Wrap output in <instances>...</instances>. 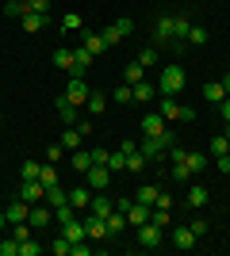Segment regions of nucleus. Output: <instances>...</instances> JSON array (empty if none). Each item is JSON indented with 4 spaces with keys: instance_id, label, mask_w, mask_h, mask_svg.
<instances>
[{
    "instance_id": "1",
    "label": "nucleus",
    "mask_w": 230,
    "mask_h": 256,
    "mask_svg": "<svg viewBox=\"0 0 230 256\" xmlns=\"http://www.w3.org/2000/svg\"><path fill=\"white\" fill-rule=\"evenodd\" d=\"M184 84H188L184 69H180V65H165V69H161V80H157V96H176Z\"/></svg>"
},
{
    "instance_id": "2",
    "label": "nucleus",
    "mask_w": 230,
    "mask_h": 256,
    "mask_svg": "<svg viewBox=\"0 0 230 256\" xmlns=\"http://www.w3.org/2000/svg\"><path fill=\"white\" fill-rule=\"evenodd\" d=\"M161 118H165V122H176V118L196 122V111H192V107H180L176 96H161Z\"/></svg>"
},
{
    "instance_id": "3",
    "label": "nucleus",
    "mask_w": 230,
    "mask_h": 256,
    "mask_svg": "<svg viewBox=\"0 0 230 256\" xmlns=\"http://www.w3.org/2000/svg\"><path fill=\"white\" fill-rule=\"evenodd\" d=\"M88 92H92V88L85 84V76H69V80H66V92H62V96H66L69 104L81 107V104H88Z\"/></svg>"
},
{
    "instance_id": "4",
    "label": "nucleus",
    "mask_w": 230,
    "mask_h": 256,
    "mask_svg": "<svg viewBox=\"0 0 230 256\" xmlns=\"http://www.w3.org/2000/svg\"><path fill=\"white\" fill-rule=\"evenodd\" d=\"M111 176H115V172H111L108 164H92V168L85 172V184L92 188V192H104V188L111 184Z\"/></svg>"
},
{
    "instance_id": "5",
    "label": "nucleus",
    "mask_w": 230,
    "mask_h": 256,
    "mask_svg": "<svg viewBox=\"0 0 230 256\" xmlns=\"http://www.w3.org/2000/svg\"><path fill=\"white\" fill-rule=\"evenodd\" d=\"M161 241H165V230H161V226H153V222H142V226H138V245L157 248Z\"/></svg>"
},
{
    "instance_id": "6",
    "label": "nucleus",
    "mask_w": 230,
    "mask_h": 256,
    "mask_svg": "<svg viewBox=\"0 0 230 256\" xmlns=\"http://www.w3.org/2000/svg\"><path fill=\"white\" fill-rule=\"evenodd\" d=\"M50 218H54V206H50V203H31V214H27L31 230H46Z\"/></svg>"
},
{
    "instance_id": "7",
    "label": "nucleus",
    "mask_w": 230,
    "mask_h": 256,
    "mask_svg": "<svg viewBox=\"0 0 230 256\" xmlns=\"http://www.w3.org/2000/svg\"><path fill=\"white\" fill-rule=\"evenodd\" d=\"M131 31H134V23H131V20H115V23L108 27V31H104V42H108V46H115V42H123V38H127Z\"/></svg>"
},
{
    "instance_id": "8",
    "label": "nucleus",
    "mask_w": 230,
    "mask_h": 256,
    "mask_svg": "<svg viewBox=\"0 0 230 256\" xmlns=\"http://www.w3.org/2000/svg\"><path fill=\"white\" fill-rule=\"evenodd\" d=\"M81 218H85V234L92 237V241H104V237H108V222H104L100 214H81Z\"/></svg>"
},
{
    "instance_id": "9",
    "label": "nucleus",
    "mask_w": 230,
    "mask_h": 256,
    "mask_svg": "<svg viewBox=\"0 0 230 256\" xmlns=\"http://www.w3.org/2000/svg\"><path fill=\"white\" fill-rule=\"evenodd\" d=\"M20 199H23V203H43V199H46V188H43L39 180H23Z\"/></svg>"
},
{
    "instance_id": "10",
    "label": "nucleus",
    "mask_w": 230,
    "mask_h": 256,
    "mask_svg": "<svg viewBox=\"0 0 230 256\" xmlns=\"http://www.w3.org/2000/svg\"><path fill=\"white\" fill-rule=\"evenodd\" d=\"M92 62H96V54H88L85 46H81V50H73V69H69V76H85Z\"/></svg>"
},
{
    "instance_id": "11",
    "label": "nucleus",
    "mask_w": 230,
    "mask_h": 256,
    "mask_svg": "<svg viewBox=\"0 0 230 256\" xmlns=\"http://www.w3.org/2000/svg\"><path fill=\"white\" fill-rule=\"evenodd\" d=\"M88 203H92V188H85V184H81V188H73V192H69V206H73V210L85 214Z\"/></svg>"
},
{
    "instance_id": "12",
    "label": "nucleus",
    "mask_w": 230,
    "mask_h": 256,
    "mask_svg": "<svg viewBox=\"0 0 230 256\" xmlns=\"http://www.w3.org/2000/svg\"><path fill=\"white\" fill-rule=\"evenodd\" d=\"M153 38H157V42H173V16H157V23H153Z\"/></svg>"
},
{
    "instance_id": "13",
    "label": "nucleus",
    "mask_w": 230,
    "mask_h": 256,
    "mask_svg": "<svg viewBox=\"0 0 230 256\" xmlns=\"http://www.w3.org/2000/svg\"><path fill=\"white\" fill-rule=\"evenodd\" d=\"M27 214H31V203H23V199H16V203L4 210V218H8V226H16V222H27Z\"/></svg>"
},
{
    "instance_id": "14",
    "label": "nucleus",
    "mask_w": 230,
    "mask_h": 256,
    "mask_svg": "<svg viewBox=\"0 0 230 256\" xmlns=\"http://www.w3.org/2000/svg\"><path fill=\"white\" fill-rule=\"evenodd\" d=\"M54 111L62 115V122H69V126L77 122V104H69L66 96H54Z\"/></svg>"
},
{
    "instance_id": "15",
    "label": "nucleus",
    "mask_w": 230,
    "mask_h": 256,
    "mask_svg": "<svg viewBox=\"0 0 230 256\" xmlns=\"http://www.w3.org/2000/svg\"><path fill=\"white\" fill-rule=\"evenodd\" d=\"M173 245L176 248H196V234H192V226H176V230H173Z\"/></svg>"
},
{
    "instance_id": "16",
    "label": "nucleus",
    "mask_w": 230,
    "mask_h": 256,
    "mask_svg": "<svg viewBox=\"0 0 230 256\" xmlns=\"http://www.w3.org/2000/svg\"><path fill=\"white\" fill-rule=\"evenodd\" d=\"M142 134H150V138L165 134V118H161V111H153V115H146V118H142Z\"/></svg>"
},
{
    "instance_id": "17",
    "label": "nucleus",
    "mask_w": 230,
    "mask_h": 256,
    "mask_svg": "<svg viewBox=\"0 0 230 256\" xmlns=\"http://www.w3.org/2000/svg\"><path fill=\"white\" fill-rule=\"evenodd\" d=\"M111 210H115V203H111L108 195H92V203H88V214H100V218H108Z\"/></svg>"
},
{
    "instance_id": "18",
    "label": "nucleus",
    "mask_w": 230,
    "mask_h": 256,
    "mask_svg": "<svg viewBox=\"0 0 230 256\" xmlns=\"http://www.w3.org/2000/svg\"><path fill=\"white\" fill-rule=\"evenodd\" d=\"M62 234H66L69 237V241H73V245H77V241H85V218H73V222H66V226H62Z\"/></svg>"
},
{
    "instance_id": "19",
    "label": "nucleus",
    "mask_w": 230,
    "mask_h": 256,
    "mask_svg": "<svg viewBox=\"0 0 230 256\" xmlns=\"http://www.w3.org/2000/svg\"><path fill=\"white\" fill-rule=\"evenodd\" d=\"M104 222H108V237H119L123 230H127V214H123V210H111Z\"/></svg>"
},
{
    "instance_id": "20",
    "label": "nucleus",
    "mask_w": 230,
    "mask_h": 256,
    "mask_svg": "<svg viewBox=\"0 0 230 256\" xmlns=\"http://www.w3.org/2000/svg\"><path fill=\"white\" fill-rule=\"evenodd\" d=\"M92 164H96V160H92V150H85V146H81V150H73V168L81 172V176H85Z\"/></svg>"
},
{
    "instance_id": "21",
    "label": "nucleus",
    "mask_w": 230,
    "mask_h": 256,
    "mask_svg": "<svg viewBox=\"0 0 230 256\" xmlns=\"http://www.w3.org/2000/svg\"><path fill=\"white\" fill-rule=\"evenodd\" d=\"M188 206H192V210H203V206H207V188L192 184V188H188Z\"/></svg>"
},
{
    "instance_id": "22",
    "label": "nucleus",
    "mask_w": 230,
    "mask_h": 256,
    "mask_svg": "<svg viewBox=\"0 0 230 256\" xmlns=\"http://www.w3.org/2000/svg\"><path fill=\"white\" fill-rule=\"evenodd\" d=\"M46 23H50V16H43V12H27V16H23V31H43Z\"/></svg>"
},
{
    "instance_id": "23",
    "label": "nucleus",
    "mask_w": 230,
    "mask_h": 256,
    "mask_svg": "<svg viewBox=\"0 0 230 256\" xmlns=\"http://www.w3.org/2000/svg\"><path fill=\"white\" fill-rule=\"evenodd\" d=\"M81 142H85V134H81L77 126H69L66 134H62V142H58V146H62V150H81Z\"/></svg>"
},
{
    "instance_id": "24",
    "label": "nucleus",
    "mask_w": 230,
    "mask_h": 256,
    "mask_svg": "<svg viewBox=\"0 0 230 256\" xmlns=\"http://www.w3.org/2000/svg\"><path fill=\"white\" fill-rule=\"evenodd\" d=\"M123 80H127V84H138V80H146V65L142 62H131V65H127V73H123Z\"/></svg>"
},
{
    "instance_id": "25",
    "label": "nucleus",
    "mask_w": 230,
    "mask_h": 256,
    "mask_svg": "<svg viewBox=\"0 0 230 256\" xmlns=\"http://www.w3.org/2000/svg\"><path fill=\"white\" fill-rule=\"evenodd\" d=\"M85 50H88V54H104V50H108L104 34H96V31H85Z\"/></svg>"
},
{
    "instance_id": "26",
    "label": "nucleus",
    "mask_w": 230,
    "mask_h": 256,
    "mask_svg": "<svg viewBox=\"0 0 230 256\" xmlns=\"http://www.w3.org/2000/svg\"><path fill=\"white\" fill-rule=\"evenodd\" d=\"M108 111V96L104 92H88V115H104Z\"/></svg>"
},
{
    "instance_id": "27",
    "label": "nucleus",
    "mask_w": 230,
    "mask_h": 256,
    "mask_svg": "<svg viewBox=\"0 0 230 256\" xmlns=\"http://www.w3.org/2000/svg\"><path fill=\"white\" fill-rule=\"evenodd\" d=\"M43 203L62 206V203H69V192H62V184H54V188H46V199H43Z\"/></svg>"
},
{
    "instance_id": "28",
    "label": "nucleus",
    "mask_w": 230,
    "mask_h": 256,
    "mask_svg": "<svg viewBox=\"0 0 230 256\" xmlns=\"http://www.w3.org/2000/svg\"><path fill=\"white\" fill-rule=\"evenodd\" d=\"M157 195H161V192H157L153 184H138V195H134V199H138V203H146V206H153V203H157Z\"/></svg>"
},
{
    "instance_id": "29",
    "label": "nucleus",
    "mask_w": 230,
    "mask_h": 256,
    "mask_svg": "<svg viewBox=\"0 0 230 256\" xmlns=\"http://www.w3.org/2000/svg\"><path fill=\"white\" fill-rule=\"evenodd\" d=\"M203 96H207L211 104H222V100H226V88H222V80H211V84H203Z\"/></svg>"
},
{
    "instance_id": "30",
    "label": "nucleus",
    "mask_w": 230,
    "mask_h": 256,
    "mask_svg": "<svg viewBox=\"0 0 230 256\" xmlns=\"http://www.w3.org/2000/svg\"><path fill=\"white\" fill-rule=\"evenodd\" d=\"M157 96V88L150 84V80H138V84H134V100H138V104H146V100H153Z\"/></svg>"
},
{
    "instance_id": "31",
    "label": "nucleus",
    "mask_w": 230,
    "mask_h": 256,
    "mask_svg": "<svg viewBox=\"0 0 230 256\" xmlns=\"http://www.w3.org/2000/svg\"><path fill=\"white\" fill-rule=\"evenodd\" d=\"M188 31H192V20L188 16H173V38H188Z\"/></svg>"
},
{
    "instance_id": "32",
    "label": "nucleus",
    "mask_w": 230,
    "mask_h": 256,
    "mask_svg": "<svg viewBox=\"0 0 230 256\" xmlns=\"http://www.w3.org/2000/svg\"><path fill=\"white\" fill-rule=\"evenodd\" d=\"M173 176H176L180 184H184V180H192V168H188V157H173Z\"/></svg>"
},
{
    "instance_id": "33",
    "label": "nucleus",
    "mask_w": 230,
    "mask_h": 256,
    "mask_svg": "<svg viewBox=\"0 0 230 256\" xmlns=\"http://www.w3.org/2000/svg\"><path fill=\"white\" fill-rule=\"evenodd\" d=\"M54 218H58V226H66V222H73V218H81V210H73L69 203H62V206H54Z\"/></svg>"
},
{
    "instance_id": "34",
    "label": "nucleus",
    "mask_w": 230,
    "mask_h": 256,
    "mask_svg": "<svg viewBox=\"0 0 230 256\" xmlns=\"http://www.w3.org/2000/svg\"><path fill=\"white\" fill-rule=\"evenodd\" d=\"M54 69H73V50H54Z\"/></svg>"
},
{
    "instance_id": "35",
    "label": "nucleus",
    "mask_w": 230,
    "mask_h": 256,
    "mask_svg": "<svg viewBox=\"0 0 230 256\" xmlns=\"http://www.w3.org/2000/svg\"><path fill=\"white\" fill-rule=\"evenodd\" d=\"M127 168H131V172H142L146 168V153L142 150H131V153H127Z\"/></svg>"
},
{
    "instance_id": "36",
    "label": "nucleus",
    "mask_w": 230,
    "mask_h": 256,
    "mask_svg": "<svg viewBox=\"0 0 230 256\" xmlns=\"http://www.w3.org/2000/svg\"><path fill=\"white\" fill-rule=\"evenodd\" d=\"M50 248H54V256H69V252H73V241H69L66 234H58V237H54V245H50Z\"/></svg>"
},
{
    "instance_id": "37",
    "label": "nucleus",
    "mask_w": 230,
    "mask_h": 256,
    "mask_svg": "<svg viewBox=\"0 0 230 256\" xmlns=\"http://www.w3.org/2000/svg\"><path fill=\"white\" fill-rule=\"evenodd\" d=\"M4 16H16V20H23V16H27V0H8V4H4Z\"/></svg>"
},
{
    "instance_id": "38",
    "label": "nucleus",
    "mask_w": 230,
    "mask_h": 256,
    "mask_svg": "<svg viewBox=\"0 0 230 256\" xmlns=\"http://www.w3.org/2000/svg\"><path fill=\"white\" fill-rule=\"evenodd\" d=\"M39 184H43V188H54V184H58V172H54V164H50V160H46L43 172H39Z\"/></svg>"
},
{
    "instance_id": "39",
    "label": "nucleus",
    "mask_w": 230,
    "mask_h": 256,
    "mask_svg": "<svg viewBox=\"0 0 230 256\" xmlns=\"http://www.w3.org/2000/svg\"><path fill=\"white\" fill-rule=\"evenodd\" d=\"M46 245H39V241H35V237H27V241H20V256H39L43 252Z\"/></svg>"
},
{
    "instance_id": "40",
    "label": "nucleus",
    "mask_w": 230,
    "mask_h": 256,
    "mask_svg": "<svg viewBox=\"0 0 230 256\" xmlns=\"http://www.w3.org/2000/svg\"><path fill=\"white\" fill-rule=\"evenodd\" d=\"M188 42H192V46H203V42H207V27H196V23H192V31H188Z\"/></svg>"
},
{
    "instance_id": "41",
    "label": "nucleus",
    "mask_w": 230,
    "mask_h": 256,
    "mask_svg": "<svg viewBox=\"0 0 230 256\" xmlns=\"http://www.w3.org/2000/svg\"><path fill=\"white\" fill-rule=\"evenodd\" d=\"M188 168H192V176L203 172V168H207V157H203V153H188Z\"/></svg>"
},
{
    "instance_id": "42",
    "label": "nucleus",
    "mask_w": 230,
    "mask_h": 256,
    "mask_svg": "<svg viewBox=\"0 0 230 256\" xmlns=\"http://www.w3.org/2000/svg\"><path fill=\"white\" fill-rule=\"evenodd\" d=\"M0 256H20V241H16V237H4V241H0Z\"/></svg>"
},
{
    "instance_id": "43",
    "label": "nucleus",
    "mask_w": 230,
    "mask_h": 256,
    "mask_svg": "<svg viewBox=\"0 0 230 256\" xmlns=\"http://www.w3.org/2000/svg\"><path fill=\"white\" fill-rule=\"evenodd\" d=\"M131 100H134V88L127 84V80H123V84L115 88V104H131Z\"/></svg>"
},
{
    "instance_id": "44",
    "label": "nucleus",
    "mask_w": 230,
    "mask_h": 256,
    "mask_svg": "<svg viewBox=\"0 0 230 256\" xmlns=\"http://www.w3.org/2000/svg\"><path fill=\"white\" fill-rule=\"evenodd\" d=\"M108 168H111V172L127 168V153H123V150H119V153H108Z\"/></svg>"
},
{
    "instance_id": "45",
    "label": "nucleus",
    "mask_w": 230,
    "mask_h": 256,
    "mask_svg": "<svg viewBox=\"0 0 230 256\" xmlns=\"http://www.w3.org/2000/svg\"><path fill=\"white\" fill-rule=\"evenodd\" d=\"M226 150H230V138H226V134H219V138H211V153H215V157H222Z\"/></svg>"
},
{
    "instance_id": "46",
    "label": "nucleus",
    "mask_w": 230,
    "mask_h": 256,
    "mask_svg": "<svg viewBox=\"0 0 230 256\" xmlns=\"http://www.w3.org/2000/svg\"><path fill=\"white\" fill-rule=\"evenodd\" d=\"M39 172H43L39 160H23V180H39Z\"/></svg>"
},
{
    "instance_id": "47",
    "label": "nucleus",
    "mask_w": 230,
    "mask_h": 256,
    "mask_svg": "<svg viewBox=\"0 0 230 256\" xmlns=\"http://www.w3.org/2000/svg\"><path fill=\"white\" fill-rule=\"evenodd\" d=\"M62 27H66V31H81V16H77V12H66V16H62Z\"/></svg>"
},
{
    "instance_id": "48",
    "label": "nucleus",
    "mask_w": 230,
    "mask_h": 256,
    "mask_svg": "<svg viewBox=\"0 0 230 256\" xmlns=\"http://www.w3.org/2000/svg\"><path fill=\"white\" fill-rule=\"evenodd\" d=\"M138 62H142L146 69H150V65H157V46H146V50L138 54Z\"/></svg>"
},
{
    "instance_id": "49",
    "label": "nucleus",
    "mask_w": 230,
    "mask_h": 256,
    "mask_svg": "<svg viewBox=\"0 0 230 256\" xmlns=\"http://www.w3.org/2000/svg\"><path fill=\"white\" fill-rule=\"evenodd\" d=\"M12 237H16V241H27V237H31V222H16Z\"/></svg>"
},
{
    "instance_id": "50",
    "label": "nucleus",
    "mask_w": 230,
    "mask_h": 256,
    "mask_svg": "<svg viewBox=\"0 0 230 256\" xmlns=\"http://www.w3.org/2000/svg\"><path fill=\"white\" fill-rule=\"evenodd\" d=\"M27 12H43V16H50V0H27Z\"/></svg>"
},
{
    "instance_id": "51",
    "label": "nucleus",
    "mask_w": 230,
    "mask_h": 256,
    "mask_svg": "<svg viewBox=\"0 0 230 256\" xmlns=\"http://www.w3.org/2000/svg\"><path fill=\"white\" fill-rule=\"evenodd\" d=\"M192 234H196V237L207 234V218H192Z\"/></svg>"
},
{
    "instance_id": "52",
    "label": "nucleus",
    "mask_w": 230,
    "mask_h": 256,
    "mask_svg": "<svg viewBox=\"0 0 230 256\" xmlns=\"http://www.w3.org/2000/svg\"><path fill=\"white\" fill-rule=\"evenodd\" d=\"M62 153H66L62 146H50V150H46V160H50V164H58V157H62Z\"/></svg>"
},
{
    "instance_id": "53",
    "label": "nucleus",
    "mask_w": 230,
    "mask_h": 256,
    "mask_svg": "<svg viewBox=\"0 0 230 256\" xmlns=\"http://www.w3.org/2000/svg\"><path fill=\"white\" fill-rule=\"evenodd\" d=\"M108 153L111 150H92V160H96V164H108Z\"/></svg>"
},
{
    "instance_id": "54",
    "label": "nucleus",
    "mask_w": 230,
    "mask_h": 256,
    "mask_svg": "<svg viewBox=\"0 0 230 256\" xmlns=\"http://www.w3.org/2000/svg\"><path fill=\"white\" fill-rule=\"evenodd\" d=\"M215 164H219V172H226V176H230V157H226V153H222V157H215Z\"/></svg>"
},
{
    "instance_id": "55",
    "label": "nucleus",
    "mask_w": 230,
    "mask_h": 256,
    "mask_svg": "<svg viewBox=\"0 0 230 256\" xmlns=\"http://www.w3.org/2000/svg\"><path fill=\"white\" fill-rule=\"evenodd\" d=\"M219 115H222V122H230V96L219 104Z\"/></svg>"
},
{
    "instance_id": "56",
    "label": "nucleus",
    "mask_w": 230,
    "mask_h": 256,
    "mask_svg": "<svg viewBox=\"0 0 230 256\" xmlns=\"http://www.w3.org/2000/svg\"><path fill=\"white\" fill-rule=\"evenodd\" d=\"M153 206H161V210H173V199H169V195H157V203Z\"/></svg>"
},
{
    "instance_id": "57",
    "label": "nucleus",
    "mask_w": 230,
    "mask_h": 256,
    "mask_svg": "<svg viewBox=\"0 0 230 256\" xmlns=\"http://www.w3.org/2000/svg\"><path fill=\"white\" fill-rule=\"evenodd\" d=\"M88 252H92V248H88L85 241H77V245H73V256H88Z\"/></svg>"
},
{
    "instance_id": "58",
    "label": "nucleus",
    "mask_w": 230,
    "mask_h": 256,
    "mask_svg": "<svg viewBox=\"0 0 230 256\" xmlns=\"http://www.w3.org/2000/svg\"><path fill=\"white\" fill-rule=\"evenodd\" d=\"M222 88H226V96H230V73H226V76H222Z\"/></svg>"
},
{
    "instance_id": "59",
    "label": "nucleus",
    "mask_w": 230,
    "mask_h": 256,
    "mask_svg": "<svg viewBox=\"0 0 230 256\" xmlns=\"http://www.w3.org/2000/svg\"><path fill=\"white\" fill-rule=\"evenodd\" d=\"M4 226H8V218H4V210H0V230H4Z\"/></svg>"
},
{
    "instance_id": "60",
    "label": "nucleus",
    "mask_w": 230,
    "mask_h": 256,
    "mask_svg": "<svg viewBox=\"0 0 230 256\" xmlns=\"http://www.w3.org/2000/svg\"><path fill=\"white\" fill-rule=\"evenodd\" d=\"M226 138H230V122H226Z\"/></svg>"
},
{
    "instance_id": "61",
    "label": "nucleus",
    "mask_w": 230,
    "mask_h": 256,
    "mask_svg": "<svg viewBox=\"0 0 230 256\" xmlns=\"http://www.w3.org/2000/svg\"><path fill=\"white\" fill-rule=\"evenodd\" d=\"M0 111H4V100H0Z\"/></svg>"
},
{
    "instance_id": "62",
    "label": "nucleus",
    "mask_w": 230,
    "mask_h": 256,
    "mask_svg": "<svg viewBox=\"0 0 230 256\" xmlns=\"http://www.w3.org/2000/svg\"><path fill=\"white\" fill-rule=\"evenodd\" d=\"M226 157H230V150H226Z\"/></svg>"
}]
</instances>
